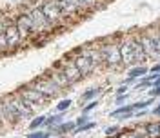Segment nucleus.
Segmentation results:
<instances>
[{"label": "nucleus", "instance_id": "1", "mask_svg": "<svg viewBox=\"0 0 160 138\" xmlns=\"http://www.w3.org/2000/svg\"><path fill=\"white\" fill-rule=\"evenodd\" d=\"M120 38L122 35L117 33L111 38H107L102 45V55H104V66L107 69H118L122 67V55H120Z\"/></svg>", "mask_w": 160, "mask_h": 138}, {"label": "nucleus", "instance_id": "2", "mask_svg": "<svg viewBox=\"0 0 160 138\" xmlns=\"http://www.w3.org/2000/svg\"><path fill=\"white\" fill-rule=\"evenodd\" d=\"M24 13H27L29 18H31V22H33V29H31L33 36H51V33L55 31V27L47 20V16L44 15V11H42L40 5H29Z\"/></svg>", "mask_w": 160, "mask_h": 138}, {"label": "nucleus", "instance_id": "3", "mask_svg": "<svg viewBox=\"0 0 160 138\" xmlns=\"http://www.w3.org/2000/svg\"><path fill=\"white\" fill-rule=\"evenodd\" d=\"M40 7H42L44 15L47 16V20L53 24L55 29H66L67 25H71L67 22V18L64 16V13H62V9H60V5H58L56 0H42Z\"/></svg>", "mask_w": 160, "mask_h": 138}, {"label": "nucleus", "instance_id": "4", "mask_svg": "<svg viewBox=\"0 0 160 138\" xmlns=\"http://www.w3.org/2000/svg\"><path fill=\"white\" fill-rule=\"evenodd\" d=\"M27 86H31L33 89H36V91H40L44 96H47L49 100L51 98H58L60 95H62V89L53 82V78L49 76V75H40V76H36L33 82H29Z\"/></svg>", "mask_w": 160, "mask_h": 138}, {"label": "nucleus", "instance_id": "5", "mask_svg": "<svg viewBox=\"0 0 160 138\" xmlns=\"http://www.w3.org/2000/svg\"><path fill=\"white\" fill-rule=\"evenodd\" d=\"M55 67H58L62 73H64V76L69 80V84L73 86V84H77V82H80L84 76H82V73H80V69L77 67V64H75V58H73V55L69 53V55H66L60 62H56L55 64Z\"/></svg>", "mask_w": 160, "mask_h": 138}, {"label": "nucleus", "instance_id": "6", "mask_svg": "<svg viewBox=\"0 0 160 138\" xmlns=\"http://www.w3.org/2000/svg\"><path fill=\"white\" fill-rule=\"evenodd\" d=\"M4 20H5V38H7V44H9V51L15 53L18 47L24 45V42H22V36H20L18 27L15 24V16L4 15Z\"/></svg>", "mask_w": 160, "mask_h": 138}, {"label": "nucleus", "instance_id": "7", "mask_svg": "<svg viewBox=\"0 0 160 138\" xmlns=\"http://www.w3.org/2000/svg\"><path fill=\"white\" fill-rule=\"evenodd\" d=\"M0 118H2V124L4 127H15L22 118L20 115L16 113V109L11 106V102L5 98H0Z\"/></svg>", "mask_w": 160, "mask_h": 138}, {"label": "nucleus", "instance_id": "8", "mask_svg": "<svg viewBox=\"0 0 160 138\" xmlns=\"http://www.w3.org/2000/svg\"><path fill=\"white\" fill-rule=\"evenodd\" d=\"M120 55H122V64L126 67L137 64L135 62V51H133V35H122V38H120Z\"/></svg>", "mask_w": 160, "mask_h": 138}, {"label": "nucleus", "instance_id": "9", "mask_svg": "<svg viewBox=\"0 0 160 138\" xmlns=\"http://www.w3.org/2000/svg\"><path fill=\"white\" fill-rule=\"evenodd\" d=\"M15 24H16L18 33H20V36H22V42H24V45H26V42H29L31 36H33V33H31V29H33V22H31L29 15H27V13H20V15H16V16H15Z\"/></svg>", "mask_w": 160, "mask_h": 138}, {"label": "nucleus", "instance_id": "10", "mask_svg": "<svg viewBox=\"0 0 160 138\" xmlns=\"http://www.w3.org/2000/svg\"><path fill=\"white\" fill-rule=\"evenodd\" d=\"M73 58H75V64H77V67L80 69V73H82V76H87V75H91L97 67H95V64H93V60L86 55V53H82L80 49H75L73 53Z\"/></svg>", "mask_w": 160, "mask_h": 138}, {"label": "nucleus", "instance_id": "11", "mask_svg": "<svg viewBox=\"0 0 160 138\" xmlns=\"http://www.w3.org/2000/svg\"><path fill=\"white\" fill-rule=\"evenodd\" d=\"M16 93H18L22 98H26V100H29V102H33V104L40 106V107H42V106H46V104H47V100H49L47 96H44L40 91L33 89V87H31V86H27V84H26V86H22Z\"/></svg>", "mask_w": 160, "mask_h": 138}, {"label": "nucleus", "instance_id": "12", "mask_svg": "<svg viewBox=\"0 0 160 138\" xmlns=\"http://www.w3.org/2000/svg\"><path fill=\"white\" fill-rule=\"evenodd\" d=\"M58 2V5H60V9H62V13H64V16L67 18V22L69 24H75V22H78L82 16H84V13L71 2V0H56Z\"/></svg>", "mask_w": 160, "mask_h": 138}, {"label": "nucleus", "instance_id": "13", "mask_svg": "<svg viewBox=\"0 0 160 138\" xmlns=\"http://www.w3.org/2000/svg\"><path fill=\"white\" fill-rule=\"evenodd\" d=\"M7 100H9V102H11V106L16 109V113L20 115V118H22V120H26V118H29V116L33 115V111L26 106V100H24L18 93L9 95V96H7Z\"/></svg>", "mask_w": 160, "mask_h": 138}, {"label": "nucleus", "instance_id": "14", "mask_svg": "<svg viewBox=\"0 0 160 138\" xmlns=\"http://www.w3.org/2000/svg\"><path fill=\"white\" fill-rule=\"evenodd\" d=\"M82 53H86L91 60H93V64H95V67H102L104 66V55H102V45H97V44H89V45H84V47H78Z\"/></svg>", "mask_w": 160, "mask_h": 138}, {"label": "nucleus", "instance_id": "15", "mask_svg": "<svg viewBox=\"0 0 160 138\" xmlns=\"http://www.w3.org/2000/svg\"><path fill=\"white\" fill-rule=\"evenodd\" d=\"M137 35H138V38H140V44H142L144 51H146V56L155 60L158 55H157V49H155V45H153V40L149 38V35H148L146 31H140V33H137Z\"/></svg>", "mask_w": 160, "mask_h": 138}, {"label": "nucleus", "instance_id": "16", "mask_svg": "<svg viewBox=\"0 0 160 138\" xmlns=\"http://www.w3.org/2000/svg\"><path fill=\"white\" fill-rule=\"evenodd\" d=\"M46 75H49V76L53 78V82H55V84H56L62 91H64V89H67V87L71 86V84H69V80L64 76V73H62L58 67H55V66H53L51 69H47V73H46Z\"/></svg>", "mask_w": 160, "mask_h": 138}, {"label": "nucleus", "instance_id": "17", "mask_svg": "<svg viewBox=\"0 0 160 138\" xmlns=\"http://www.w3.org/2000/svg\"><path fill=\"white\" fill-rule=\"evenodd\" d=\"M111 116H113V118H124V120H128V118H133V116H135V106H133V104L120 106L118 109L111 111Z\"/></svg>", "mask_w": 160, "mask_h": 138}, {"label": "nucleus", "instance_id": "18", "mask_svg": "<svg viewBox=\"0 0 160 138\" xmlns=\"http://www.w3.org/2000/svg\"><path fill=\"white\" fill-rule=\"evenodd\" d=\"M133 51H135V62H137V64H140V62L148 60L146 51H144V47H142L140 38H138V35H137V33H133Z\"/></svg>", "mask_w": 160, "mask_h": 138}, {"label": "nucleus", "instance_id": "19", "mask_svg": "<svg viewBox=\"0 0 160 138\" xmlns=\"http://www.w3.org/2000/svg\"><path fill=\"white\" fill-rule=\"evenodd\" d=\"M102 91H104L102 87H91V89L84 91V93H82V96H80V107H84V106H86V102L97 100V96H98Z\"/></svg>", "mask_w": 160, "mask_h": 138}, {"label": "nucleus", "instance_id": "20", "mask_svg": "<svg viewBox=\"0 0 160 138\" xmlns=\"http://www.w3.org/2000/svg\"><path fill=\"white\" fill-rule=\"evenodd\" d=\"M148 35H149V38L153 40V45H155V49H157V55L160 56V33H158V27H157V24L155 25H149L148 29H144Z\"/></svg>", "mask_w": 160, "mask_h": 138}, {"label": "nucleus", "instance_id": "21", "mask_svg": "<svg viewBox=\"0 0 160 138\" xmlns=\"http://www.w3.org/2000/svg\"><path fill=\"white\" fill-rule=\"evenodd\" d=\"M53 135H67L69 131H75L77 129V122H67V124H60V126H55V127H49Z\"/></svg>", "mask_w": 160, "mask_h": 138}, {"label": "nucleus", "instance_id": "22", "mask_svg": "<svg viewBox=\"0 0 160 138\" xmlns=\"http://www.w3.org/2000/svg\"><path fill=\"white\" fill-rule=\"evenodd\" d=\"M146 135L149 138H160V127H158V122H149V124H146L144 126V129H142Z\"/></svg>", "mask_w": 160, "mask_h": 138}, {"label": "nucleus", "instance_id": "23", "mask_svg": "<svg viewBox=\"0 0 160 138\" xmlns=\"http://www.w3.org/2000/svg\"><path fill=\"white\" fill-rule=\"evenodd\" d=\"M146 73H148V67H146L144 64H138L137 67H131V69H129L128 76L137 80V78H142V76H146Z\"/></svg>", "mask_w": 160, "mask_h": 138}, {"label": "nucleus", "instance_id": "24", "mask_svg": "<svg viewBox=\"0 0 160 138\" xmlns=\"http://www.w3.org/2000/svg\"><path fill=\"white\" fill-rule=\"evenodd\" d=\"M62 118H64V115H62V113H56V115H53V116H47V120H46V126H47V127L60 126V124H62Z\"/></svg>", "mask_w": 160, "mask_h": 138}, {"label": "nucleus", "instance_id": "25", "mask_svg": "<svg viewBox=\"0 0 160 138\" xmlns=\"http://www.w3.org/2000/svg\"><path fill=\"white\" fill-rule=\"evenodd\" d=\"M46 120H47V116H35V118L31 120V124H29V129H31V131H35V129H38V127L46 126Z\"/></svg>", "mask_w": 160, "mask_h": 138}, {"label": "nucleus", "instance_id": "26", "mask_svg": "<svg viewBox=\"0 0 160 138\" xmlns=\"http://www.w3.org/2000/svg\"><path fill=\"white\" fill-rule=\"evenodd\" d=\"M71 107V100L69 98H64V100H60L58 104H56V111L58 113H64V111H67Z\"/></svg>", "mask_w": 160, "mask_h": 138}, {"label": "nucleus", "instance_id": "27", "mask_svg": "<svg viewBox=\"0 0 160 138\" xmlns=\"http://www.w3.org/2000/svg\"><path fill=\"white\" fill-rule=\"evenodd\" d=\"M106 135H107V138L118 136L120 135V127L118 126H109V127H106Z\"/></svg>", "mask_w": 160, "mask_h": 138}, {"label": "nucleus", "instance_id": "28", "mask_svg": "<svg viewBox=\"0 0 160 138\" xmlns=\"http://www.w3.org/2000/svg\"><path fill=\"white\" fill-rule=\"evenodd\" d=\"M84 2L89 7V11H95V9H100L102 7V2L100 0H84Z\"/></svg>", "mask_w": 160, "mask_h": 138}, {"label": "nucleus", "instance_id": "29", "mask_svg": "<svg viewBox=\"0 0 160 138\" xmlns=\"http://www.w3.org/2000/svg\"><path fill=\"white\" fill-rule=\"evenodd\" d=\"M71 2H73V4H75V5L82 11V13H84V15H86V13H91V11H89V7L86 5V2H84V0H71Z\"/></svg>", "mask_w": 160, "mask_h": 138}, {"label": "nucleus", "instance_id": "30", "mask_svg": "<svg viewBox=\"0 0 160 138\" xmlns=\"http://www.w3.org/2000/svg\"><path fill=\"white\" fill-rule=\"evenodd\" d=\"M51 133H46V131H35V133H29L26 138H49Z\"/></svg>", "mask_w": 160, "mask_h": 138}, {"label": "nucleus", "instance_id": "31", "mask_svg": "<svg viewBox=\"0 0 160 138\" xmlns=\"http://www.w3.org/2000/svg\"><path fill=\"white\" fill-rule=\"evenodd\" d=\"M95 126H97L95 122H87V124H84V126H78L75 133H84V131H89V129H93Z\"/></svg>", "mask_w": 160, "mask_h": 138}, {"label": "nucleus", "instance_id": "32", "mask_svg": "<svg viewBox=\"0 0 160 138\" xmlns=\"http://www.w3.org/2000/svg\"><path fill=\"white\" fill-rule=\"evenodd\" d=\"M97 106H98V102H97V100H91V102H89V104H86L82 109H84V113H89V111H93Z\"/></svg>", "mask_w": 160, "mask_h": 138}, {"label": "nucleus", "instance_id": "33", "mask_svg": "<svg viewBox=\"0 0 160 138\" xmlns=\"http://www.w3.org/2000/svg\"><path fill=\"white\" fill-rule=\"evenodd\" d=\"M87 122H89V115H87V113H84L82 116H78V118H77V127H78V126H84V124H87Z\"/></svg>", "mask_w": 160, "mask_h": 138}, {"label": "nucleus", "instance_id": "34", "mask_svg": "<svg viewBox=\"0 0 160 138\" xmlns=\"http://www.w3.org/2000/svg\"><path fill=\"white\" fill-rule=\"evenodd\" d=\"M128 100V93L126 95H117V98H115V104L117 106H124V102Z\"/></svg>", "mask_w": 160, "mask_h": 138}, {"label": "nucleus", "instance_id": "35", "mask_svg": "<svg viewBox=\"0 0 160 138\" xmlns=\"http://www.w3.org/2000/svg\"><path fill=\"white\" fill-rule=\"evenodd\" d=\"M149 95H151V96H155V98L160 96V86H158V87H151V89H149Z\"/></svg>", "mask_w": 160, "mask_h": 138}, {"label": "nucleus", "instance_id": "36", "mask_svg": "<svg viewBox=\"0 0 160 138\" xmlns=\"http://www.w3.org/2000/svg\"><path fill=\"white\" fill-rule=\"evenodd\" d=\"M126 93H128V87H126V84H124L122 87H118V89H117V95H126Z\"/></svg>", "mask_w": 160, "mask_h": 138}, {"label": "nucleus", "instance_id": "37", "mask_svg": "<svg viewBox=\"0 0 160 138\" xmlns=\"http://www.w3.org/2000/svg\"><path fill=\"white\" fill-rule=\"evenodd\" d=\"M151 73H160V64H155V66L151 67Z\"/></svg>", "mask_w": 160, "mask_h": 138}, {"label": "nucleus", "instance_id": "38", "mask_svg": "<svg viewBox=\"0 0 160 138\" xmlns=\"http://www.w3.org/2000/svg\"><path fill=\"white\" fill-rule=\"evenodd\" d=\"M135 116H138V118H142V116H146V111H144V109H140L138 113H135Z\"/></svg>", "mask_w": 160, "mask_h": 138}, {"label": "nucleus", "instance_id": "39", "mask_svg": "<svg viewBox=\"0 0 160 138\" xmlns=\"http://www.w3.org/2000/svg\"><path fill=\"white\" fill-rule=\"evenodd\" d=\"M153 115H155V116H160V104L155 107V109H153Z\"/></svg>", "mask_w": 160, "mask_h": 138}, {"label": "nucleus", "instance_id": "40", "mask_svg": "<svg viewBox=\"0 0 160 138\" xmlns=\"http://www.w3.org/2000/svg\"><path fill=\"white\" fill-rule=\"evenodd\" d=\"M135 138H149L146 133H135Z\"/></svg>", "mask_w": 160, "mask_h": 138}, {"label": "nucleus", "instance_id": "41", "mask_svg": "<svg viewBox=\"0 0 160 138\" xmlns=\"http://www.w3.org/2000/svg\"><path fill=\"white\" fill-rule=\"evenodd\" d=\"M4 129V124H2V118H0V131Z\"/></svg>", "mask_w": 160, "mask_h": 138}, {"label": "nucleus", "instance_id": "42", "mask_svg": "<svg viewBox=\"0 0 160 138\" xmlns=\"http://www.w3.org/2000/svg\"><path fill=\"white\" fill-rule=\"evenodd\" d=\"M157 27H158V33H160V22H158V24H157Z\"/></svg>", "mask_w": 160, "mask_h": 138}, {"label": "nucleus", "instance_id": "43", "mask_svg": "<svg viewBox=\"0 0 160 138\" xmlns=\"http://www.w3.org/2000/svg\"><path fill=\"white\" fill-rule=\"evenodd\" d=\"M158 127H160V120H158Z\"/></svg>", "mask_w": 160, "mask_h": 138}]
</instances>
